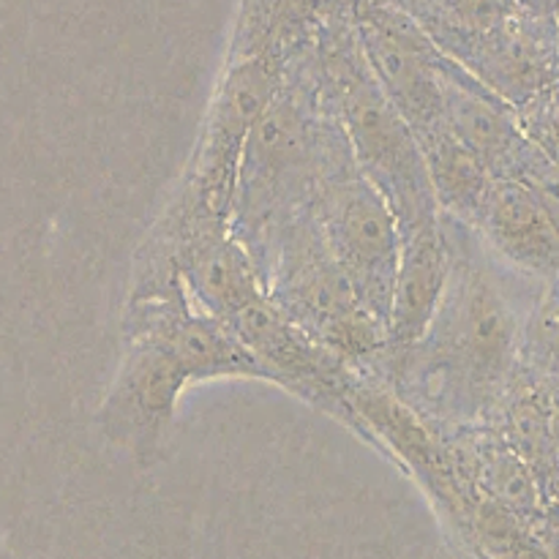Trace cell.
Masks as SVG:
<instances>
[{
  "label": "cell",
  "instance_id": "4",
  "mask_svg": "<svg viewBox=\"0 0 559 559\" xmlns=\"http://www.w3.org/2000/svg\"><path fill=\"white\" fill-rule=\"evenodd\" d=\"M349 429L385 453L424 489L462 546L478 559H555L535 530L475 486L453 429L435 426L399 402L382 382L360 374L349 391Z\"/></svg>",
  "mask_w": 559,
  "mask_h": 559
},
{
  "label": "cell",
  "instance_id": "9",
  "mask_svg": "<svg viewBox=\"0 0 559 559\" xmlns=\"http://www.w3.org/2000/svg\"><path fill=\"white\" fill-rule=\"evenodd\" d=\"M224 325L265 371L271 385L304 399L349 429L347 399L360 371L311 342L267 300V295L246 304Z\"/></svg>",
  "mask_w": 559,
  "mask_h": 559
},
{
  "label": "cell",
  "instance_id": "1",
  "mask_svg": "<svg viewBox=\"0 0 559 559\" xmlns=\"http://www.w3.org/2000/svg\"><path fill=\"white\" fill-rule=\"evenodd\" d=\"M448 276L429 325L399 355H377L360 374L382 382L415 415L435 426H475L516 369L522 317L473 229L442 216Z\"/></svg>",
  "mask_w": 559,
  "mask_h": 559
},
{
  "label": "cell",
  "instance_id": "18",
  "mask_svg": "<svg viewBox=\"0 0 559 559\" xmlns=\"http://www.w3.org/2000/svg\"><path fill=\"white\" fill-rule=\"evenodd\" d=\"M513 5H516V14L527 16V20L555 22L557 0H513Z\"/></svg>",
  "mask_w": 559,
  "mask_h": 559
},
{
  "label": "cell",
  "instance_id": "6",
  "mask_svg": "<svg viewBox=\"0 0 559 559\" xmlns=\"http://www.w3.org/2000/svg\"><path fill=\"white\" fill-rule=\"evenodd\" d=\"M306 205L328 254L355 289L360 306L385 331L402 249L399 227L380 191L360 173L331 107Z\"/></svg>",
  "mask_w": 559,
  "mask_h": 559
},
{
  "label": "cell",
  "instance_id": "8",
  "mask_svg": "<svg viewBox=\"0 0 559 559\" xmlns=\"http://www.w3.org/2000/svg\"><path fill=\"white\" fill-rule=\"evenodd\" d=\"M347 16L380 91L415 140L445 123L448 58L396 0H347Z\"/></svg>",
  "mask_w": 559,
  "mask_h": 559
},
{
  "label": "cell",
  "instance_id": "14",
  "mask_svg": "<svg viewBox=\"0 0 559 559\" xmlns=\"http://www.w3.org/2000/svg\"><path fill=\"white\" fill-rule=\"evenodd\" d=\"M415 142L424 156L431 194H435L440 213L469 229L491 186L484 164L456 140L448 120L440 129L429 131Z\"/></svg>",
  "mask_w": 559,
  "mask_h": 559
},
{
  "label": "cell",
  "instance_id": "2",
  "mask_svg": "<svg viewBox=\"0 0 559 559\" xmlns=\"http://www.w3.org/2000/svg\"><path fill=\"white\" fill-rule=\"evenodd\" d=\"M211 380L267 377L224 322L197 309L180 276L131 282L123 353L98 407L102 435L147 464L162 451L186 388Z\"/></svg>",
  "mask_w": 559,
  "mask_h": 559
},
{
  "label": "cell",
  "instance_id": "17",
  "mask_svg": "<svg viewBox=\"0 0 559 559\" xmlns=\"http://www.w3.org/2000/svg\"><path fill=\"white\" fill-rule=\"evenodd\" d=\"M557 91V87H555ZM555 91L544 93L535 102H530L527 107H522L516 112L519 129L522 134L533 142L538 151H544L546 156L557 162V96Z\"/></svg>",
  "mask_w": 559,
  "mask_h": 559
},
{
  "label": "cell",
  "instance_id": "16",
  "mask_svg": "<svg viewBox=\"0 0 559 559\" xmlns=\"http://www.w3.org/2000/svg\"><path fill=\"white\" fill-rule=\"evenodd\" d=\"M538 382H557V282L540 284L519 328L516 369Z\"/></svg>",
  "mask_w": 559,
  "mask_h": 559
},
{
  "label": "cell",
  "instance_id": "13",
  "mask_svg": "<svg viewBox=\"0 0 559 559\" xmlns=\"http://www.w3.org/2000/svg\"><path fill=\"white\" fill-rule=\"evenodd\" d=\"M178 276L197 309L218 322H227L235 311L265 295L254 260L233 233L183 257Z\"/></svg>",
  "mask_w": 559,
  "mask_h": 559
},
{
  "label": "cell",
  "instance_id": "15",
  "mask_svg": "<svg viewBox=\"0 0 559 559\" xmlns=\"http://www.w3.org/2000/svg\"><path fill=\"white\" fill-rule=\"evenodd\" d=\"M415 16L435 44L480 36L516 16L513 0H396Z\"/></svg>",
  "mask_w": 559,
  "mask_h": 559
},
{
  "label": "cell",
  "instance_id": "7",
  "mask_svg": "<svg viewBox=\"0 0 559 559\" xmlns=\"http://www.w3.org/2000/svg\"><path fill=\"white\" fill-rule=\"evenodd\" d=\"M267 300L355 371H364L380 355L385 331L360 306L344 273L328 254L309 205L289 213L267 240L257 262Z\"/></svg>",
  "mask_w": 559,
  "mask_h": 559
},
{
  "label": "cell",
  "instance_id": "5",
  "mask_svg": "<svg viewBox=\"0 0 559 559\" xmlns=\"http://www.w3.org/2000/svg\"><path fill=\"white\" fill-rule=\"evenodd\" d=\"M325 120L328 104L298 49L284 60L282 82L251 126L240 156L229 229L254 265L278 224L309 200Z\"/></svg>",
  "mask_w": 559,
  "mask_h": 559
},
{
  "label": "cell",
  "instance_id": "3",
  "mask_svg": "<svg viewBox=\"0 0 559 559\" xmlns=\"http://www.w3.org/2000/svg\"><path fill=\"white\" fill-rule=\"evenodd\" d=\"M282 74L284 60L276 55L229 60L183 178L142 240L131 278L178 273L183 257L233 233L229 222L246 136L276 93Z\"/></svg>",
  "mask_w": 559,
  "mask_h": 559
},
{
  "label": "cell",
  "instance_id": "12",
  "mask_svg": "<svg viewBox=\"0 0 559 559\" xmlns=\"http://www.w3.org/2000/svg\"><path fill=\"white\" fill-rule=\"evenodd\" d=\"M484 424L530 469L546 502L557 506V382H538L513 371Z\"/></svg>",
  "mask_w": 559,
  "mask_h": 559
},
{
  "label": "cell",
  "instance_id": "19",
  "mask_svg": "<svg viewBox=\"0 0 559 559\" xmlns=\"http://www.w3.org/2000/svg\"><path fill=\"white\" fill-rule=\"evenodd\" d=\"M0 559H9V557H5V551H3V549H0Z\"/></svg>",
  "mask_w": 559,
  "mask_h": 559
},
{
  "label": "cell",
  "instance_id": "10",
  "mask_svg": "<svg viewBox=\"0 0 559 559\" xmlns=\"http://www.w3.org/2000/svg\"><path fill=\"white\" fill-rule=\"evenodd\" d=\"M437 47L513 112L557 87L555 22L516 14L497 31L448 38Z\"/></svg>",
  "mask_w": 559,
  "mask_h": 559
},
{
  "label": "cell",
  "instance_id": "11",
  "mask_svg": "<svg viewBox=\"0 0 559 559\" xmlns=\"http://www.w3.org/2000/svg\"><path fill=\"white\" fill-rule=\"evenodd\" d=\"M491 257L535 282H557V197L516 180H491L473 227Z\"/></svg>",
  "mask_w": 559,
  "mask_h": 559
}]
</instances>
